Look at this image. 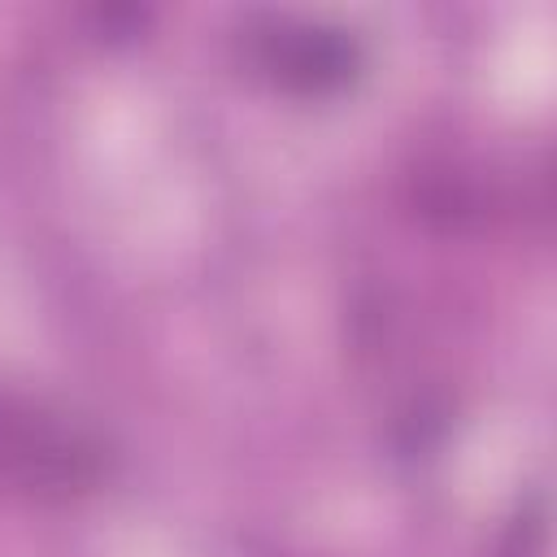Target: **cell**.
Listing matches in <instances>:
<instances>
[{
	"label": "cell",
	"mask_w": 557,
	"mask_h": 557,
	"mask_svg": "<svg viewBox=\"0 0 557 557\" xmlns=\"http://www.w3.org/2000/svg\"><path fill=\"white\" fill-rule=\"evenodd\" d=\"M0 479L30 496L65 500L104 479V448L83 426L0 396Z\"/></svg>",
	"instance_id": "1"
},
{
	"label": "cell",
	"mask_w": 557,
	"mask_h": 557,
	"mask_svg": "<svg viewBox=\"0 0 557 557\" xmlns=\"http://www.w3.org/2000/svg\"><path fill=\"white\" fill-rule=\"evenodd\" d=\"M257 65L296 96H331L361 74V48L335 26L270 22L257 30Z\"/></svg>",
	"instance_id": "2"
},
{
	"label": "cell",
	"mask_w": 557,
	"mask_h": 557,
	"mask_svg": "<svg viewBox=\"0 0 557 557\" xmlns=\"http://www.w3.org/2000/svg\"><path fill=\"white\" fill-rule=\"evenodd\" d=\"M540 540H544V513H540V500H531V509H522L509 527V544L500 548V557H535L540 553Z\"/></svg>",
	"instance_id": "3"
}]
</instances>
